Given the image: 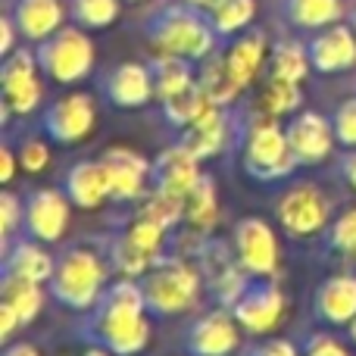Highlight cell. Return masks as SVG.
I'll return each instance as SVG.
<instances>
[{"label":"cell","mask_w":356,"mask_h":356,"mask_svg":"<svg viewBox=\"0 0 356 356\" xmlns=\"http://www.w3.org/2000/svg\"><path fill=\"white\" fill-rule=\"evenodd\" d=\"M347 22H350V29L356 31V3L350 6V10H347Z\"/></svg>","instance_id":"obj_50"},{"label":"cell","mask_w":356,"mask_h":356,"mask_svg":"<svg viewBox=\"0 0 356 356\" xmlns=\"http://www.w3.org/2000/svg\"><path fill=\"white\" fill-rule=\"evenodd\" d=\"M0 291H3V303H10L19 313L22 325H31L44 307V284L25 282V278H10L0 275Z\"/></svg>","instance_id":"obj_31"},{"label":"cell","mask_w":356,"mask_h":356,"mask_svg":"<svg viewBox=\"0 0 356 356\" xmlns=\"http://www.w3.org/2000/svg\"><path fill=\"white\" fill-rule=\"evenodd\" d=\"M197 81H200V88L207 91V97L213 100L216 106H232L234 100H238V94L244 91V88L238 85V79L228 72L222 54H213L203 60L200 72H197Z\"/></svg>","instance_id":"obj_29"},{"label":"cell","mask_w":356,"mask_h":356,"mask_svg":"<svg viewBox=\"0 0 356 356\" xmlns=\"http://www.w3.org/2000/svg\"><path fill=\"white\" fill-rule=\"evenodd\" d=\"M147 66H150V79H154V94L160 104L169 97H175V94L188 91V88L197 81L194 60H184V56L156 54V56H150Z\"/></svg>","instance_id":"obj_26"},{"label":"cell","mask_w":356,"mask_h":356,"mask_svg":"<svg viewBox=\"0 0 356 356\" xmlns=\"http://www.w3.org/2000/svg\"><path fill=\"white\" fill-rule=\"evenodd\" d=\"M328 247L344 253V257L356 247V207L332 222V228H328Z\"/></svg>","instance_id":"obj_38"},{"label":"cell","mask_w":356,"mask_h":356,"mask_svg":"<svg viewBox=\"0 0 356 356\" xmlns=\"http://www.w3.org/2000/svg\"><path fill=\"white\" fill-rule=\"evenodd\" d=\"M266 54H269V41H266L263 29H244L241 35L232 38V44L225 47V66L228 72L238 79L241 88H247L253 79L259 75L266 63Z\"/></svg>","instance_id":"obj_23"},{"label":"cell","mask_w":356,"mask_h":356,"mask_svg":"<svg viewBox=\"0 0 356 356\" xmlns=\"http://www.w3.org/2000/svg\"><path fill=\"white\" fill-rule=\"evenodd\" d=\"M125 3H141V0H125Z\"/></svg>","instance_id":"obj_53"},{"label":"cell","mask_w":356,"mask_h":356,"mask_svg":"<svg viewBox=\"0 0 356 356\" xmlns=\"http://www.w3.org/2000/svg\"><path fill=\"white\" fill-rule=\"evenodd\" d=\"M106 259L113 263V269H116L119 275L141 278L160 257L150 253V250H144L141 244H135V241L122 232V234H116V238H110V244H106Z\"/></svg>","instance_id":"obj_30"},{"label":"cell","mask_w":356,"mask_h":356,"mask_svg":"<svg viewBox=\"0 0 356 356\" xmlns=\"http://www.w3.org/2000/svg\"><path fill=\"white\" fill-rule=\"evenodd\" d=\"M181 3H191V6H197V10H213L216 3H219V0H181Z\"/></svg>","instance_id":"obj_48"},{"label":"cell","mask_w":356,"mask_h":356,"mask_svg":"<svg viewBox=\"0 0 356 356\" xmlns=\"http://www.w3.org/2000/svg\"><path fill=\"white\" fill-rule=\"evenodd\" d=\"M16 38H19L16 22L10 19V13H3L0 16V56H10L16 50Z\"/></svg>","instance_id":"obj_43"},{"label":"cell","mask_w":356,"mask_h":356,"mask_svg":"<svg viewBox=\"0 0 356 356\" xmlns=\"http://www.w3.org/2000/svg\"><path fill=\"white\" fill-rule=\"evenodd\" d=\"M313 313L325 325H350L356 316V275L338 272L319 282L313 294Z\"/></svg>","instance_id":"obj_21"},{"label":"cell","mask_w":356,"mask_h":356,"mask_svg":"<svg viewBox=\"0 0 356 356\" xmlns=\"http://www.w3.org/2000/svg\"><path fill=\"white\" fill-rule=\"evenodd\" d=\"M104 257L91 247H66L56 257V269L50 275V297L63 307L85 313L97 303V297L106 288Z\"/></svg>","instance_id":"obj_3"},{"label":"cell","mask_w":356,"mask_h":356,"mask_svg":"<svg viewBox=\"0 0 356 356\" xmlns=\"http://www.w3.org/2000/svg\"><path fill=\"white\" fill-rule=\"evenodd\" d=\"M297 166L300 163H297L294 150L288 144L284 125H278V119L259 113L244 141V172L259 184H275L294 175Z\"/></svg>","instance_id":"obj_5"},{"label":"cell","mask_w":356,"mask_h":356,"mask_svg":"<svg viewBox=\"0 0 356 356\" xmlns=\"http://www.w3.org/2000/svg\"><path fill=\"white\" fill-rule=\"evenodd\" d=\"M22 207L25 200H19L13 191H3L0 194V234L6 238H16V228H22Z\"/></svg>","instance_id":"obj_40"},{"label":"cell","mask_w":356,"mask_h":356,"mask_svg":"<svg viewBox=\"0 0 356 356\" xmlns=\"http://www.w3.org/2000/svg\"><path fill=\"white\" fill-rule=\"evenodd\" d=\"M284 131H288V144L300 166L325 163L334 150V141H338L332 129V119H325L322 113H313V110L294 113L288 119V125H284Z\"/></svg>","instance_id":"obj_14"},{"label":"cell","mask_w":356,"mask_h":356,"mask_svg":"<svg viewBox=\"0 0 356 356\" xmlns=\"http://www.w3.org/2000/svg\"><path fill=\"white\" fill-rule=\"evenodd\" d=\"M282 19L297 31H319L344 19V0H278Z\"/></svg>","instance_id":"obj_25"},{"label":"cell","mask_w":356,"mask_h":356,"mask_svg":"<svg viewBox=\"0 0 356 356\" xmlns=\"http://www.w3.org/2000/svg\"><path fill=\"white\" fill-rule=\"evenodd\" d=\"M241 332L244 328L238 325L232 309L216 307L191 322V328L184 332V350L188 356H228L238 350Z\"/></svg>","instance_id":"obj_12"},{"label":"cell","mask_w":356,"mask_h":356,"mask_svg":"<svg viewBox=\"0 0 356 356\" xmlns=\"http://www.w3.org/2000/svg\"><path fill=\"white\" fill-rule=\"evenodd\" d=\"M0 356H41L38 353L35 344H29V341H19V344H10Z\"/></svg>","instance_id":"obj_47"},{"label":"cell","mask_w":356,"mask_h":356,"mask_svg":"<svg viewBox=\"0 0 356 356\" xmlns=\"http://www.w3.org/2000/svg\"><path fill=\"white\" fill-rule=\"evenodd\" d=\"M16 163H19V156L13 154V147L6 144V147L0 150V181H3V184L13 181V169H16Z\"/></svg>","instance_id":"obj_46"},{"label":"cell","mask_w":356,"mask_h":356,"mask_svg":"<svg viewBox=\"0 0 356 356\" xmlns=\"http://www.w3.org/2000/svg\"><path fill=\"white\" fill-rule=\"evenodd\" d=\"M141 35L156 54H175L194 63L213 56L219 44V31L213 29L209 13L181 3V0H166L150 16H144Z\"/></svg>","instance_id":"obj_2"},{"label":"cell","mask_w":356,"mask_h":356,"mask_svg":"<svg viewBox=\"0 0 356 356\" xmlns=\"http://www.w3.org/2000/svg\"><path fill=\"white\" fill-rule=\"evenodd\" d=\"M332 129L341 147H356V97H347L334 106L332 113Z\"/></svg>","instance_id":"obj_37"},{"label":"cell","mask_w":356,"mask_h":356,"mask_svg":"<svg viewBox=\"0 0 356 356\" xmlns=\"http://www.w3.org/2000/svg\"><path fill=\"white\" fill-rule=\"evenodd\" d=\"M347 334H350V344H356V316L350 319V325H347Z\"/></svg>","instance_id":"obj_51"},{"label":"cell","mask_w":356,"mask_h":356,"mask_svg":"<svg viewBox=\"0 0 356 356\" xmlns=\"http://www.w3.org/2000/svg\"><path fill=\"white\" fill-rule=\"evenodd\" d=\"M244 356H303V353L297 350V344H291V341L269 338V341H257V344H250Z\"/></svg>","instance_id":"obj_42"},{"label":"cell","mask_w":356,"mask_h":356,"mask_svg":"<svg viewBox=\"0 0 356 356\" xmlns=\"http://www.w3.org/2000/svg\"><path fill=\"white\" fill-rule=\"evenodd\" d=\"M22 325V319H19V313L10 307V303L0 300V341H10L13 332Z\"/></svg>","instance_id":"obj_44"},{"label":"cell","mask_w":356,"mask_h":356,"mask_svg":"<svg viewBox=\"0 0 356 356\" xmlns=\"http://www.w3.org/2000/svg\"><path fill=\"white\" fill-rule=\"evenodd\" d=\"M35 56L41 72L56 85L85 81L94 69V41L81 25H63L50 38L35 44Z\"/></svg>","instance_id":"obj_6"},{"label":"cell","mask_w":356,"mask_h":356,"mask_svg":"<svg viewBox=\"0 0 356 356\" xmlns=\"http://www.w3.org/2000/svg\"><path fill=\"white\" fill-rule=\"evenodd\" d=\"M79 334L88 344L106 347L113 356H135L150 344L147 300L138 278L122 275L106 284L91 309L81 313Z\"/></svg>","instance_id":"obj_1"},{"label":"cell","mask_w":356,"mask_h":356,"mask_svg":"<svg viewBox=\"0 0 356 356\" xmlns=\"http://www.w3.org/2000/svg\"><path fill=\"white\" fill-rule=\"evenodd\" d=\"M10 19L16 22L19 38L22 41H44L50 38L56 29H63L69 10L60 3V0H6V10Z\"/></svg>","instance_id":"obj_19"},{"label":"cell","mask_w":356,"mask_h":356,"mask_svg":"<svg viewBox=\"0 0 356 356\" xmlns=\"http://www.w3.org/2000/svg\"><path fill=\"white\" fill-rule=\"evenodd\" d=\"M232 247L238 263L244 266V272L250 278H272L278 269V238L272 232V225L259 216H247L234 225L232 232Z\"/></svg>","instance_id":"obj_9"},{"label":"cell","mask_w":356,"mask_h":356,"mask_svg":"<svg viewBox=\"0 0 356 356\" xmlns=\"http://www.w3.org/2000/svg\"><path fill=\"white\" fill-rule=\"evenodd\" d=\"M100 94L110 106L119 110H138V106L150 104L154 94V79H150V66L144 63H119V66L106 69L100 75Z\"/></svg>","instance_id":"obj_17"},{"label":"cell","mask_w":356,"mask_h":356,"mask_svg":"<svg viewBox=\"0 0 356 356\" xmlns=\"http://www.w3.org/2000/svg\"><path fill=\"white\" fill-rule=\"evenodd\" d=\"M300 353L303 356H350V350L328 332H309L300 344Z\"/></svg>","instance_id":"obj_41"},{"label":"cell","mask_w":356,"mask_h":356,"mask_svg":"<svg viewBox=\"0 0 356 356\" xmlns=\"http://www.w3.org/2000/svg\"><path fill=\"white\" fill-rule=\"evenodd\" d=\"M41 66H38L35 50H13L0 63V88H3V104L16 116H29L41 104Z\"/></svg>","instance_id":"obj_10"},{"label":"cell","mask_w":356,"mask_h":356,"mask_svg":"<svg viewBox=\"0 0 356 356\" xmlns=\"http://www.w3.org/2000/svg\"><path fill=\"white\" fill-rule=\"evenodd\" d=\"M313 63L307 54V41H297V38H282L275 41V47L269 50V79H282V81H294L300 85L309 75Z\"/></svg>","instance_id":"obj_27"},{"label":"cell","mask_w":356,"mask_h":356,"mask_svg":"<svg viewBox=\"0 0 356 356\" xmlns=\"http://www.w3.org/2000/svg\"><path fill=\"white\" fill-rule=\"evenodd\" d=\"M303 106V91L294 81H282V79H269V88L263 91V116L282 119L291 116Z\"/></svg>","instance_id":"obj_36"},{"label":"cell","mask_w":356,"mask_h":356,"mask_svg":"<svg viewBox=\"0 0 356 356\" xmlns=\"http://www.w3.org/2000/svg\"><path fill=\"white\" fill-rule=\"evenodd\" d=\"M232 313L244 332L269 334L284 316V294L272 278H250V284L232 307Z\"/></svg>","instance_id":"obj_13"},{"label":"cell","mask_w":356,"mask_h":356,"mask_svg":"<svg viewBox=\"0 0 356 356\" xmlns=\"http://www.w3.org/2000/svg\"><path fill=\"white\" fill-rule=\"evenodd\" d=\"M119 6H122V0H69L66 10L75 25H81L85 31H94L110 29L119 19Z\"/></svg>","instance_id":"obj_35"},{"label":"cell","mask_w":356,"mask_h":356,"mask_svg":"<svg viewBox=\"0 0 356 356\" xmlns=\"http://www.w3.org/2000/svg\"><path fill=\"white\" fill-rule=\"evenodd\" d=\"M63 191L81 209H94L110 197V178H106L104 160H79L63 175Z\"/></svg>","instance_id":"obj_22"},{"label":"cell","mask_w":356,"mask_h":356,"mask_svg":"<svg viewBox=\"0 0 356 356\" xmlns=\"http://www.w3.org/2000/svg\"><path fill=\"white\" fill-rule=\"evenodd\" d=\"M307 54L313 69L322 75L350 72L356 69V31L350 29V22H334L319 31H309Z\"/></svg>","instance_id":"obj_15"},{"label":"cell","mask_w":356,"mask_h":356,"mask_svg":"<svg viewBox=\"0 0 356 356\" xmlns=\"http://www.w3.org/2000/svg\"><path fill=\"white\" fill-rule=\"evenodd\" d=\"M81 356H113V353L106 350V347H100V344H88V350Z\"/></svg>","instance_id":"obj_49"},{"label":"cell","mask_w":356,"mask_h":356,"mask_svg":"<svg viewBox=\"0 0 356 356\" xmlns=\"http://www.w3.org/2000/svg\"><path fill=\"white\" fill-rule=\"evenodd\" d=\"M100 160H104L106 178H110V200L131 203L147 194L150 166H154L147 156H141L131 147H110L104 150Z\"/></svg>","instance_id":"obj_16"},{"label":"cell","mask_w":356,"mask_h":356,"mask_svg":"<svg viewBox=\"0 0 356 356\" xmlns=\"http://www.w3.org/2000/svg\"><path fill=\"white\" fill-rule=\"evenodd\" d=\"M278 225L291 234V238H309L319 234L332 219V200L325 191L313 181L291 184L278 200Z\"/></svg>","instance_id":"obj_7"},{"label":"cell","mask_w":356,"mask_h":356,"mask_svg":"<svg viewBox=\"0 0 356 356\" xmlns=\"http://www.w3.org/2000/svg\"><path fill=\"white\" fill-rule=\"evenodd\" d=\"M338 172H341V178H344V181L356 191V147H350V150H347V154L338 160Z\"/></svg>","instance_id":"obj_45"},{"label":"cell","mask_w":356,"mask_h":356,"mask_svg":"<svg viewBox=\"0 0 356 356\" xmlns=\"http://www.w3.org/2000/svg\"><path fill=\"white\" fill-rule=\"evenodd\" d=\"M16 156H19V166H22L25 172H41V169L50 163V147L44 138H25V141L19 144Z\"/></svg>","instance_id":"obj_39"},{"label":"cell","mask_w":356,"mask_h":356,"mask_svg":"<svg viewBox=\"0 0 356 356\" xmlns=\"http://www.w3.org/2000/svg\"><path fill=\"white\" fill-rule=\"evenodd\" d=\"M184 222H191V228H197L200 234L213 232V225L219 222V191H216L213 175L203 172L197 178V184L191 188V194L184 197Z\"/></svg>","instance_id":"obj_28"},{"label":"cell","mask_w":356,"mask_h":356,"mask_svg":"<svg viewBox=\"0 0 356 356\" xmlns=\"http://www.w3.org/2000/svg\"><path fill=\"white\" fill-rule=\"evenodd\" d=\"M184 213H188L184 197L181 194H169V191H160V188H154L150 194H144L141 207H138V216H144V219L163 225L166 232L169 228H175L178 222H184Z\"/></svg>","instance_id":"obj_33"},{"label":"cell","mask_w":356,"mask_h":356,"mask_svg":"<svg viewBox=\"0 0 356 356\" xmlns=\"http://www.w3.org/2000/svg\"><path fill=\"white\" fill-rule=\"evenodd\" d=\"M94 122H97V106L94 97L85 91L66 94V97H56L47 110L41 113V131L50 138V144H79L91 135Z\"/></svg>","instance_id":"obj_8"},{"label":"cell","mask_w":356,"mask_h":356,"mask_svg":"<svg viewBox=\"0 0 356 356\" xmlns=\"http://www.w3.org/2000/svg\"><path fill=\"white\" fill-rule=\"evenodd\" d=\"M209 106H213V100L207 97V91L200 88V81H194L188 91L163 100V119H166L172 129H188V125L194 122V119H200L203 110H209Z\"/></svg>","instance_id":"obj_32"},{"label":"cell","mask_w":356,"mask_h":356,"mask_svg":"<svg viewBox=\"0 0 356 356\" xmlns=\"http://www.w3.org/2000/svg\"><path fill=\"white\" fill-rule=\"evenodd\" d=\"M200 160L194 156V150L184 147V144H172L166 147L150 166V184L160 191H169V194H181L188 197L191 188L200 178Z\"/></svg>","instance_id":"obj_20"},{"label":"cell","mask_w":356,"mask_h":356,"mask_svg":"<svg viewBox=\"0 0 356 356\" xmlns=\"http://www.w3.org/2000/svg\"><path fill=\"white\" fill-rule=\"evenodd\" d=\"M144 300L147 313L169 319V316L188 313L200 297V272L191 263L175 257H160L147 272L141 275Z\"/></svg>","instance_id":"obj_4"},{"label":"cell","mask_w":356,"mask_h":356,"mask_svg":"<svg viewBox=\"0 0 356 356\" xmlns=\"http://www.w3.org/2000/svg\"><path fill=\"white\" fill-rule=\"evenodd\" d=\"M253 16H257V0H219L209 10L213 29L219 31V38H234L244 29H250Z\"/></svg>","instance_id":"obj_34"},{"label":"cell","mask_w":356,"mask_h":356,"mask_svg":"<svg viewBox=\"0 0 356 356\" xmlns=\"http://www.w3.org/2000/svg\"><path fill=\"white\" fill-rule=\"evenodd\" d=\"M54 269H56V257H50L44 250L41 241L29 238V234L0 241V275L47 284Z\"/></svg>","instance_id":"obj_18"},{"label":"cell","mask_w":356,"mask_h":356,"mask_svg":"<svg viewBox=\"0 0 356 356\" xmlns=\"http://www.w3.org/2000/svg\"><path fill=\"white\" fill-rule=\"evenodd\" d=\"M69 207L72 200L66 197V191L35 188L22 207V234L41 244H56L69 228Z\"/></svg>","instance_id":"obj_11"},{"label":"cell","mask_w":356,"mask_h":356,"mask_svg":"<svg viewBox=\"0 0 356 356\" xmlns=\"http://www.w3.org/2000/svg\"><path fill=\"white\" fill-rule=\"evenodd\" d=\"M347 259H353V263H356V247H353V250H350V253H347Z\"/></svg>","instance_id":"obj_52"},{"label":"cell","mask_w":356,"mask_h":356,"mask_svg":"<svg viewBox=\"0 0 356 356\" xmlns=\"http://www.w3.org/2000/svg\"><path fill=\"white\" fill-rule=\"evenodd\" d=\"M228 113L225 106H209V110H203L200 119H194V122L188 125V129H181V144L184 147L194 150L197 160H209V156L222 154L228 144Z\"/></svg>","instance_id":"obj_24"}]
</instances>
